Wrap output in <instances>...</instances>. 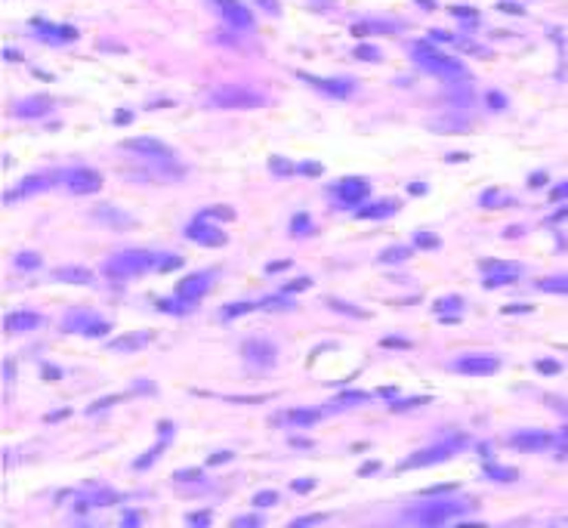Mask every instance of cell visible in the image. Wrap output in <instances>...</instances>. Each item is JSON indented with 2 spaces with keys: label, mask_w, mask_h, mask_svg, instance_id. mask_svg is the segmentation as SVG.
<instances>
[{
  "label": "cell",
  "mask_w": 568,
  "mask_h": 528,
  "mask_svg": "<svg viewBox=\"0 0 568 528\" xmlns=\"http://www.w3.org/2000/svg\"><path fill=\"white\" fill-rule=\"evenodd\" d=\"M263 103L266 99L244 84H216L207 93V105L226 108V112H247V108H260Z\"/></svg>",
  "instance_id": "cell-1"
},
{
  "label": "cell",
  "mask_w": 568,
  "mask_h": 528,
  "mask_svg": "<svg viewBox=\"0 0 568 528\" xmlns=\"http://www.w3.org/2000/svg\"><path fill=\"white\" fill-rule=\"evenodd\" d=\"M411 53H414V62H417L420 68L439 74V78H463V74H467L463 62H457V59H451V56L432 50V43H414Z\"/></svg>",
  "instance_id": "cell-2"
},
{
  "label": "cell",
  "mask_w": 568,
  "mask_h": 528,
  "mask_svg": "<svg viewBox=\"0 0 568 528\" xmlns=\"http://www.w3.org/2000/svg\"><path fill=\"white\" fill-rule=\"evenodd\" d=\"M151 266H158V260L149 251H127V253L112 257L102 269H105L108 278H130V275H139V272H149Z\"/></svg>",
  "instance_id": "cell-3"
},
{
  "label": "cell",
  "mask_w": 568,
  "mask_h": 528,
  "mask_svg": "<svg viewBox=\"0 0 568 528\" xmlns=\"http://www.w3.org/2000/svg\"><path fill=\"white\" fill-rule=\"evenodd\" d=\"M463 442H467V436H454V439H448V442L436 445V448H426V451H420V454L401 461L399 469H414V467H426V463H439V461H445V457H451V451H457Z\"/></svg>",
  "instance_id": "cell-4"
},
{
  "label": "cell",
  "mask_w": 568,
  "mask_h": 528,
  "mask_svg": "<svg viewBox=\"0 0 568 528\" xmlns=\"http://www.w3.org/2000/svg\"><path fill=\"white\" fill-rule=\"evenodd\" d=\"M213 3H216V10H220V16L226 19L232 28H238V31L253 28V12L247 10L241 0H213Z\"/></svg>",
  "instance_id": "cell-5"
},
{
  "label": "cell",
  "mask_w": 568,
  "mask_h": 528,
  "mask_svg": "<svg viewBox=\"0 0 568 528\" xmlns=\"http://www.w3.org/2000/svg\"><path fill=\"white\" fill-rule=\"evenodd\" d=\"M241 355H244V361L253 368H272L278 352L269 340H257V337H253V340H247L244 346H241Z\"/></svg>",
  "instance_id": "cell-6"
},
{
  "label": "cell",
  "mask_w": 568,
  "mask_h": 528,
  "mask_svg": "<svg viewBox=\"0 0 568 528\" xmlns=\"http://www.w3.org/2000/svg\"><path fill=\"white\" fill-rule=\"evenodd\" d=\"M501 368V361L494 355H463V359L451 361V371L461 374H473V377H482V374H494Z\"/></svg>",
  "instance_id": "cell-7"
},
{
  "label": "cell",
  "mask_w": 568,
  "mask_h": 528,
  "mask_svg": "<svg viewBox=\"0 0 568 528\" xmlns=\"http://www.w3.org/2000/svg\"><path fill=\"white\" fill-rule=\"evenodd\" d=\"M65 186H68V192H74V195H90V192H99L102 189V176L90 167H78L65 176Z\"/></svg>",
  "instance_id": "cell-8"
},
{
  "label": "cell",
  "mask_w": 568,
  "mask_h": 528,
  "mask_svg": "<svg viewBox=\"0 0 568 528\" xmlns=\"http://www.w3.org/2000/svg\"><path fill=\"white\" fill-rule=\"evenodd\" d=\"M124 149L127 151H136V155H145V158H173L167 142L161 139H151V136H130L124 139Z\"/></svg>",
  "instance_id": "cell-9"
},
{
  "label": "cell",
  "mask_w": 568,
  "mask_h": 528,
  "mask_svg": "<svg viewBox=\"0 0 568 528\" xmlns=\"http://www.w3.org/2000/svg\"><path fill=\"white\" fill-rule=\"evenodd\" d=\"M457 507L454 504H430V507H423V510H414L411 513V519H417V522H423V525H442V522H448L451 516H457Z\"/></svg>",
  "instance_id": "cell-10"
},
{
  "label": "cell",
  "mask_w": 568,
  "mask_h": 528,
  "mask_svg": "<svg viewBox=\"0 0 568 528\" xmlns=\"http://www.w3.org/2000/svg\"><path fill=\"white\" fill-rule=\"evenodd\" d=\"M210 284H213V275H210V272H198V275L186 278V282L176 288V294H180L186 303H195V300H201V297L207 294Z\"/></svg>",
  "instance_id": "cell-11"
},
{
  "label": "cell",
  "mask_w": 568,
  "mask_h": 528,
  "mask_svg": "<svg viewBox=\"0 0 568 528\" xmlns=\"http://www.w3.org/2000/svg\"><path fill=\"white\" fill-rule=\"evenodd\" d=\"M186 235L191 241H198V244H210V247L226 244V235H222L216 226H207V222H204V216H198V220L191 222V226L186 229Z\"/></svg>",
  "instance_id": "cell-12"
},
{
  "label": "cell",
  "mask_w": 568,
  "mask_h": 528,
  "mask_svg": "<svg viewBox=\"0 0 568 528\" xmlns=\"http://www.w3.org/2000/svg\"><path fill=\"white\" fill-rule=\"evenodd\" d=\"M368 182L365 180H355V176H349V180H340L337 182V189H334V195L343 201V204H359L361 198L368 195Z\"/></svg>",
  "instance_id": "cell-13"
},
{
  "label": "cell",
  "mask_w": 568,
  "mask_h": 528,
  "mask_svg": "<svg viewBox=\"0 0 568 528\" xmlns=\"http://www.w3.org/2000/svg\"><path fill=\"white\" fill-rule=\"evenodd\" d=\"M507 442L513 445V448H522V451H540V448H547L553 439L547 436V432H532L528 430V432H516V436H509Z\"/></svg>",
  "instance_id": "cell-14"
},
{
  "label": "cell",
  "mask_w": 568,
  "mask_h": 528,
  "mask_svg": "<svg viewBox=\"0 0 568 528\" xmlns=\"http://www.w3.org/2000/svg\"><path fill=\"white\" fill-rule=\"evenodd\" d=\"M37 324H41V315L37 313H28V309H19V313H10L3 321L6 330H12V334H25V330H34Z\"/></svg>",
  "instance_id": "cell-15"
},
{
  "label": "cell",
  "mask_w": 568,
  "mask_h": 528,
  "mask_svg": "<svg viewBox=\"0 0 568 528\" xmlns=\"http://www.w3.org/2000/svg\"><path fill=\"white\" fill-rule=\"evenodd\" d=\"M306 84H312L315 90H324L330 96H349L353 93V81L349 78H340V81H322V78H309V74H299Z\"/></svg>",
  "instance_id": "cell-16"
},
{
  "label": "cell",
  "mask_w": 568,
  "mask_h": 528,
  "mask_svg": "<svg viewBox=\"0 0 568 528\" xmlns=\"http://www.w3.org/2000/svg\"><path fill=\"white\" fill-rule=\"evenodd\" d=\"M53 278L65 284H90L93 272L87 266H59V269H53Z\"/></svg>",
  "instance_id": "cell-17"
},
{
  "label": "cell",
  "mask_w": 568,
  "mask_h": 528,
  "mask_svg": "<svg viewBox=\"0 0 568 528\" xmlns=\"http://www.w3.org/2000/svg\"><path fill=\"white\" fill-rule=\"evenodd\" d=\"M93 220H99V222H112V226H130L133 216H130V213H124V211H118V207H112V204H99V207L93 211Z\"/></svg>",
  "instance_id": "cell-18"
},
{
  "label": "cell",
  "mask_w": 568,
  "mask_h": 528,
  "mask_svg": "<svg viewBox=\"0 0 568 528\" xmlns=\"http://www.w3.org/2000/svg\"><path fill=\"white\" fill-rule=\"evenodd\" d=\"M12 112L19 114V118H34V114H47L50 112V99H25V103H19Z\"/></svg>",
  "instance_id": "cell-19"
},
{
  "label": "cell",
  "mask_w": 568,
  "mask_h": 528,
  "mask_svg": "<svg viewBox=\"0 0 568 528\" xmlns=\"http://www.w3.org/2000/svg\"><path fill=\"white\" fill-rule=\"evenodd\" d=\"M43 189H50V176H28V180H25V186L19 189V192L6 195V201L22 198V195H31V192H43Z\"/></svg>",
  "instance_id": "cell-20"
},
{
  "label": "cell",
  "mask_w": 568,
  "mask_h": 528,
  "mask_svg": "<svg viewBox=\"0 0 568 528\" xmlns=\"http://www.w3.org/2000/svg\"><path fill=\"white\" fill-rule=\"evenodd\" d=\"M540 291L547 294H568V275H553V278H540L538 282Z\"/></svg>",
  "instance_id": "cell-21"
},
{
  "label": "cell",
  "mask_w": 568,
  "mask_h": 528,
  "mask_svg": "<svg viewBox=\"0 0 568 528\" xmlns=\"http://www.w3.org/2000/svg\"><path fill=\"white\" fill-rule=\"evenodd\" d=\"M395 213V201H386V204H374V207H361L359 216L361 220H377V216H389Z\"/></svg>",
  "instance_id": "cell-22"
},
{
  "label": "cell",
  "mask_w": 568,
  "mask_h": 528,
  "mask_svg": "<svg viewBox=\"0 0 568 528\" xmlns=\"http://www.w3.org/2000/svg\"><path fill=\"white\" fill-rule=\"evenodd\" d=\"M408 257H411V247H408V244L389 247V251H383V253H380L383 263H401V260H408Z\"/></svg>",
  "instance_id": "cell-23"
},
{
  "label": "cell",
  "mask_w": 568,
  "mask_h": 528,
  "mask_svg": "<svg viewBox=\"0 0 568 528\" xmlns=\"http://www.w3.org/2000/svg\"><path fill=\"white\" fill-rule=\"evenodd\" d=\"M478 266H482L485 272H516V275L522 272V266H519V263H497V260H482Z\"/></svg>",
  "instance_id": "cell-24"
},
{
  "label": "cell",
  "mask_w": 568,
  "mask_h": 528,
  "mask_svg": "<svg viewBox=\"0 0 568 528\" xmlns=\"http://www.w3.org/2000/svg\"><path fill=\"white\" fill-rule=\"evenodd\" d=\"M395 28H399L395 22H359L353 31L355 34H368V31H395Z\"/></svg>",
  "instance_id": "cell-25"
},
{
  "label": "cell",
  "mask_w": 568,
  "mask_h": 528,
  "mask_svg": "<svg viewBox=\"0 0 568 528\" xmlns=\"http://www.w3.org/2000/svg\"><path fill=\"white\" fill-rule=\"evenodd\" d=\"M291 232L297 235V238H299V235H309V232H312L309 213H297V216H293V220H291Z\"/></svg>",
  "instance_id": "cell-26"
},
{
  "label": "cell",
  "mask_w": 568,
  "mask_h": 528,
  "mask_svg": "<svg viewBox=\"0 0 568 528\" xmlns=\"http://www.w3.org/2000/svg\"><path fill=\"white\" fill-rule=\"evenodd\" d=\"M318 417H322V411H287L291 423H315Z\"/></svg>",
  "instance_id": "cell-27"
},
{
  "label": "cell",
  "mask_w": 568,
  "mask_h": 528,
  "mask_svg": "<svg viewBox=\"0 0 568 528\" xmlns=\"http://www.w3.org/2000/svg\"><path fill=\"white\" fill-rule=\"evenodd\" d=\"M432 130H467V120H457V118H448V120H430Z\"/></svg>",
  "instance_id": "cell-28"
},
{
  "label": "cell",
  "mask_w": 568,
  "mask_h": 528,
  "mask_svg": "<svg viewBox=\"0 0 568 528\" xmlns=\"http://www.w3.org/2000/svg\"><path fill=\"white\" fill-rule=\"evenodd\" d=\"M145 340H149V337H136V334H133V337H120V340H112V349H136V346H143V343Z\"/></svg>",
  "instance_id": "cell-29"
},
{
  "label": "cell",
  "mask_w": 568,
  "mask_h": 528,
  "mask_svg": "<svg viewBox=\"0 0 568 528\" xmlns=\"http://www.w3.org/2000/svg\"><path fill=\"white\" fill-rule=\"evenodd\" d=\"M12 263H16L19 269H37V266H41V257H37V253H28V251H22V253H19L16 260H12Z\"/></svg>",
  "instance_id": "cell-30"
},
{
  "label": "cell",
  "mask_w": 568,
  "mask_h": 528,
  "mask_svg": "<svg viewBox=\"0 0 568 528\" xmlns=\"http://www.w3.org/2000/svg\"><path fill=\"white\" fill-rule=\"evenodd\" d=\"M488 476L497 482H513L516 479V469H503V467H488Z\"/></svg>",
  "instance_id": "cell-31"
},
{
  "label": "cell",
  "mask_w": 568,
  "mask_h": 528,
  "mask_svg": "<svg viewBox=\"0 0 568 528\" xmlns=\"http://www.w3.org/2000/svg\"><path fill=\"white\" fill-rule=\"evenodd\" d=\"M275 500H278L275 492H257L253 494V507H272Z\"/></svg>",
  "instance_id": "cell-32"
},
{
  "label": "cell",
  "mask_w": 568,
  "mask_h": 528,
  "mask_svg": "<svg viewBox=\"0 0 568 528\" xmlns=\"http://www.w3.org/2000/svg\"><path fill=\"white\" fill-rule=\"evenodd\" d=\"M432 309H436V313H445V309H461V297H445V300H439Z\"/></svg>",
  "instance_id": "cell-33"
},
{
  "label": "cell",
  "mask_w": 568,
  "mask_h": 528,
  "mask_svg": "<svg viewBox=\"0 0 568 528\" xmlns=\"http://www.w3.org/2000/svg\"><path fill=\"white\" fill-rule=\"evenodd\" d=\"M355 56H359V59H365V62H377L380 59V53L374 47H359V50H355Z\"/></svg>",
  "instance_id": "cell-34"
},
{
  "label": "cell",
  "mask_w": 568,
  "mask_h": 528,
  "mask_svg": "<svg viewBox=\"0 0 568 528\" xmlns=\"http://www.w3.org/2000/svg\"><path fill=\"white\" fill-rule=\"evenodd\" d=\"M417 247H439V238L436 235H426V232H417Z\"/></svg>",
  "instance_id": "cell-35"
},
{
  "label": "cell",
  "mask_w": 568,
  "mask_h": 528,
  "mask_svg": "<svg viewBox=\"0 0 568 528\" xmlns=\"http://www.w3.org/2000/svg\"><path fill=\"white\" fill-rule=\"evenodd\" d=\"M330 309H340V313H349V315H361V318L368 315V313H361V309H349L346 303H340V300H330Z\"/></svg>",
  "instance_id": "cell-36"
},
{
  "label": "cell",
  "mask_w": 568,
  "mask_h": 528,
  "mask_svg": "<svg viewBox=\"0 0 568 528\" xmlns=\"http://www.w3.org/2000/svg\"><path fill=\"white\" fill-rule=\"evenodd\" d=\"M247 309H253L251 303H238V306H229V309H226V318H232V315H241V313H247Z\"/></svg>",
  "instance_id": "cell-37"
},
{
  "label": "cell",
  "mask_w": 568,
  "mask_h": 528,
  "mask_svg": "<svg viewBox=\"0 0 568 528\" xmlns=\"http://www.w3.org/2000/svg\"><path fill=\"white\" fill-rule=\"evenodd\" d=\"M365 392H346V396H343L340 399V405H349V402H365Z\"/></svg>",
  "instance_id": "cell-38"
},
{
  "label": "cell",
  "mask_w": 568,
  "mask_h": 528,
  "mask_svg": "<svg viewBox=\"0 0 568 528\" xmlns=\"http://www.w3.org/2000/svg\"><path fill=\"white\" fill-rule=\"evenodd\" d=\"M309 284H312L309 278H297V282H291L284 291H287V294H291V291H303V288H309Z\"/></svg>",
  "instance_id": "cell-39"
},
{
  "label": "cell",
  "mask_w": 568,
  "mask_h": 528,
  "mask_svg": "<svg viewBox=\"0 0 568 528\" xmlns=\"http://www.w3.org/2000/svg\"><path fill=\"white\" fill-rule=\"evenodd\" d=\"M324 519H328L324 513L322 516H303V519H293V525H312V522H324Z\"/></svg>",
  "instance_id": "cell-40"
},
{
  "label": "cell",
  "mask_w": 568,
  "mask_h": 528,
  "mask_svg": "<svg viewBox=\"0 0 568 528\" xmlns=\"http://www.w3.org/2000/svg\"><path fill=\"white\" fill-rule=\"evenodd\" d=\"M257 3H263V6H266V12H272V16H278V12H282L278 0H257Z\"/></svg>",
  "instance_id": "cell-41"
},
{
  "label": "cell",
  "mask_w": 568,
  "mask_h": 528,
  "mask_svg": "<svg viewBox=\"0 0 568 528\" xmlns=\"http://www.w3.org/2000/svg\"><path fill=\"white\" fill-rule=\"evenodd\" d=\"M272 170H275V173H291L293 167H291V164H287V161L282 164V161H278V158H272Z\"/></svg>",
  "instance_id": "cell-42"
},
{
  "label": "cell",
  "mask_w": 568,
  "mask_h": 528,
  "mask_svg": "<svg viewBox=\"0 0 568 528\" xmlns=\"http://www.w3.org/2000/svg\"><path fill=\"white\" fill-rule=\"evenodd\" d=\"M538 371H544V374H556V371H559V365H556V361H538Z\"/></svg>",
  "instance_id": "cell-43"
},
{
  "label": "cell",
  "mask_w": 568,
  "mask_h": 528,
  "mask_svg": "<svg viewBox=\"0 0 568 528\" xmlns=\"http://www.w3.org/2000/svg\"><path fill=\"white\" fill-rule=\"evenodd\" d=\"M312 485H315L312 479H299V482H293V492H312Z\"/></svg>",
  "instance_id": "cell-44"
},
{
  "label": "cell",
  "mask_w": 568,
  "mask_h": 528,
  "mask_svg": "<svg viewBox=\"0 0 568 528\" xmlns=\"http://www.w3.org/2000/svg\"><path fill=\"white\" fill-rule=\"evenodd\" d=\"M229 457H232V454H229V451H216V454L210 457L207 463H222V461H229Z\"/></svg>",
  "instance_id": "cell-45"
},
{
  "label": "cell",
  "mask_w": 568,
  "mask_h": 528,
  "mask_svg": "<svg viewBox=\"0 0 568 528\" xmlns=\"http://www.w3.org/2000/svg\"><path fill=\"white\" fill-rule=\"evenodd\" d=\"M299 170H303V173H312V176H315V173H322V164H303Z\"/></svg>",
  "instance_id": "cell-46"
},
{
  "label": "cell",
  "mask_w": 568,
  "mask_h": 528,
  "mask_svg": "<svg viewBox=\"0 0 568 528\" xmlns=\"http://www.w3.org/2000/svg\"><path fill=\"white\" fill-rule=\"evenodd\" d=\"M235 525H260V519L257 516H241V519H235Z\"/></svg>",
  "instance_id": "cell-47"
},
{
  "label": "cell",
  "mask_w": 568,
  "mask_h": 528,
  "mask_svg": "<svg viewBox=\"0 0 568 528\" xmlns=\"http://www.w3.org/2000/svg\"><path fill=\"white\" fill-rule=\"evenodd\" d=\"M556 198H568V182H565V186H556V189H553V201H556Z\"/></svg>",
  "instance_id": "cell-48"
},
{
  "label": "cell",
  "mask_w": 568,
  "mask_h": 528,
  "mask_svg": "<svg viewBox=\"0 0 568 528\" xmlns=\"http://www.w3.org/2000/svg\"><path fill=\"white\" fill-rule=\"evenodd\" d=\"M210 513H195V516H189V522H207Z\"/></svg>",
  "instance_id": "cell-49"
},
{
  "label": "cell",
  "mask_w": 568,
  "mask_h": 528,
  "mask_svg": "<svg viewBox=\"0 0 568 528\" xmlns=\"http://www.w3.org/2000/svg\"><path fill=\"white\" fill-rule=\"evenodd\" d=\"M488 103H491V105H494V108H503V99H501V96H497V93H491V96H488Z\"/></svg>",
  "instance_id": "cell-50"
},
{
  "label": "cell",
  "mask_w": 568,
  "mask_h": 528,
  "mask_svg": "<svg viewBox=\"0 0 568 528\" xmlns=\"http://www.w3.org/2000/svg\"><path fill=\"white\" fill-rule=\"evenodd\" d=\"M532 186H544V173H534L532 176Z\"/></svg>",
  "instance_id": "cell-51"
},
{
  "label": "cell",
  "mask_w": 568,
  "mask_h": 528,
  "mask_svg": "<svg viewBox=\"0 0 568 528\" xmlns=\"http://www.w3.org/2000/svg\"><path fill=\"white\" fill-rule=\"evenodd\" d=\"M383 346H408L405 340H383Z\"/></svg>",
  "instance_id": "cell-52"
}]
</instances>
